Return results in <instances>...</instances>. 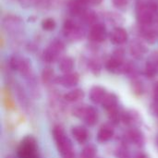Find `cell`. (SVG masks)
Instances as JSON below:
<instances>
[{
  "mask_svg": "<svg viewBox=\"0 0 158 158\" xmlns=\"http://www.w3.org/2000/svg\"><path fill=\"white\" fill-rule=\"evenodd\" d=\"M106 95V91L101 86H94L90 92V99L94 104H102Z\"/></svg>",
  "mask_w": 158,
  "mask_h": 158,
  "instance_id": "12",
  "label": "cell"
},
{
  "mask_svg": "<svg viewBox=\"0 0 158 158\" xmlns=\"http://www.w3.org/2000/svg\"><path fill=\"white\" fill-rule=\"evenodd\" d=\"M108 118L110 120V124L117 125L119 123V120H121V114L119 113L118 107L108 111Z\"/></svg>",
  "mask_w": 158,
  "mask_h": 158,
  "instance_id": "27",
  "label": "cell"
},
{
  "mask_svg": "<svg viewBox=\"0 0 158 158\" xmlns=\"http://www.w3.org/2000/svg\"><path fill=\"white\" fill-rule=\"evenodd\" d=\"M87 107H88V106H85V105H77L71 110L72 115L78 118H83L85 112L87 110Z\"/></svg>",
  "mask_w": 158,
  "mask_h": 158,
  "instance_id": "26",
  "label": "cell"
},
{
  "mask_svg": "<svg viewBox=\"0 0 158 158\" xmlns=\"http://www.w3.org/2000/svg\"><path fill=\"white\" fill-rule=\"evenodd\" d=\"M71 134H72L73 138L79 143H84L87 141L88 137H89L88 131L82 126H75V127H73L72 130H71Z\"/></svg>",
  "mask_w": 158,
  "mask_h": 158,
  "instance_id": "13",
  "label": "cell"
},
{
  "mask_svg": "<svg viewBox=\"0 0 158 158\" xmlns=\"http://www.w3.org/2000/svg\"><path fill=\"white\" fill-rule=\"evenodd\" d=\"M79 80H80V77H79L78 73L69 72V73L64 74L62 76L56 77L55 82L61 85V86H63V87L71 88V87H74L75 85L78 84Z\"/></svg>",
  "mask_w": 158,
  "mask_h": 158,
  "instance_id": "7",
  "label": "cell"
},
{
  "mask_svg": "<svg viewBox=\"0 0 158 158\" xmlns=\"http://www.w3.org/2000/svg\"><path fill=\"white\" fill-rule=\"evenodd\" d=\"M4 29L11 33H17L22 29V20L17 16H6L3 20Z\"/></svg>",
  "mask_w": 158,
  "mask_h": 158,
  "instance_id": "6",
  "label": "cell"
},
{
  "mask_svg": "<svg viewBox=\"0 0 158 158\" xmlns=\"http://www.w3.org/2000/svg\"><path fill=\"white\" fill-rule=\"evenodd\" d=\"M78 28V25L71 19H67L63 25V31L66 36L70 37V35L74 32V31Z\"/></svg>",
  "mask_w": 158,
  "mask_h": 158,
  "instance_id": "25",
  "label": "cell"
},
{
  "mask_svg": "<svg viewBox=\"0 0 158 158\" xmlns=\"http://www.w3.org/2000/svg\"><path fill=\"white\" fill-rule=\"evenodd\" d=\"M58 68H59L60 71L63 72L64 74L72 72V69H73V68H74V61H73V59H72L71 57H69V56L62 57V58L59 60Z\"/></svg>",
  "mask_w": 158,
  "mask_h": 158,
  "instance_id": "16",
  "label": "cell"
},
{
  "mask_svg": "<svg viewBox=\"0 0 158 158\" xmlns=\"http://www.w3.org/2000/svg\"><path fill=\"white\" fill-rule=\"evenodd\" d=\"M102 106L107 110L110 111L112 109H115L118 107V97L114 94H106L105 99L102 102Z\"/></svg>",
  "mask_w": 158,
  "mask_h": 158,
  "instance_id": "15",
  "label": "cell"
},
{
  "mask_svg": "<svg viewBox=\"0 0 158 158\" xmlns=\"http://www.w3.org/2000/svg\"><path fill=\"white\" fill-rule=\"evenodd\" d=\"M18 155L19 158H40L38 155L36 140L31 136H27L21 142Z\"/></svg>",
  "mask_w": 158,
  "mask_h": 158,
  "instance_id": "2",
  "label": "cell"
},
{
  "mask_svg": "<svg viewBox=\"0 0 158 158\" xmlns=\"http://www.w3.org/2000/svg\"><path fill=\"white\" fill-rule=\"evenodd\" d=\"M9 66L13 70L19 71L21 75L26 78H31V62L24 58L18 56H13L9 59Z\"/></svg>",
  "mask_w": 158,
  "mask_h": 158,
  "instance_id": "3",
  "label": "cell"
},
{
  "mask_svg": "<svg viewBox=\"0 0 158 158\" xmlns=\"http://www.w3.org/2000/svg\"><path fill=\"white\" fill-rule=\"evenodd\" d=\"M125 140L128 143H131L135 144L138 147L143 146V143H144V138H143V133L140 131H138L137 129H134V128L131 129L127 132Z\"/></svg>",
  "mask_w": 158,
  "mask_h": 158,
  "instance_id": "9",
  "label": "cell"
},
{
  "mask_svg": "<svg viewBox=\"0 0 158 158\" xmlns=\"http://www.w3.org/2000/svg\"><path fill=\"white\" fill-rule=\"evenodd\" d=\"M130 51H131V54L133 56L141 57L146 52V48L144 47V45L142 43H140L138 41H134L130 45Z\"/></svg>",
  "mask_w": 158,
  "mask_h": 158,
  "instance_id": "18",
  "label": "cell"
},
{
  "mask_svg": "<svg viewBox=\"0 0 158 158\" xmlns=\"http://www.w3.org/2000/svg\"><path fill=\"white\" fill-rule=\"evenodd\" d=\"M42 27L44 31H53L56 28V21L51 18H47L43 20Z\"/></svg>",
  "mask_w": 158,
  "mask_h": 158,
  "instance_id": "29",
  "label": "cell"
},
{
  "mask_svg": "<svg viewBox=\"0 0 158 158\" xmlns=\"http://www.w3.org/2000/svg\"><path fill=\"white\" fill-rule=\"evenodd\" d=\"M64 49H65V46L62 42H60L59 40L53 41L44 52V55H43L44 60L46 63L55 62L57 59V57L63 53Z\"/></svg>",
  "mask_w": 158,
  "mask_h": 158,
  "instance_id": "4",
  "label": "cell"
},
{
  "mask_svg": "<svg viewBox=\"0 0 158 158\" xmlns=\"http://www.w3.org/2000/svg\"><path fill=\"white\" fill-rule=\"evenodd\" d=\"M154 94H155V100L158 101V81L154 86Z\"/></svg>",
  "mask_w": 158,
  "mask_h": 158,
  "instance_id": "33",
  "label": "cell"
},
{
  "mask_svg": "<svg viewBox=\"0 0 158 158\" xmlns=\"http://www.w3.org/2000/svg\"><path fill=\"white\" fill-rule=\"evenodd\" d=\"M84 120V122L88 125V126H94L96 124L97 120H98V113L96 111V109L93 106H89L87 107V110L85 112V115L82 118Z\"/></svg>",
  "mask_w": 158,
  "mask_h": 158,
  "instance_id": "14",
  "label": "cell"
},
{
  "mask_svg": "<svg viewBox=\"0 0 158 158\" xmlns=\"http://www.w3.org/2000/svg\"><path fill=\"white\" fill-rule=\"evenodd\" d=\"M131 86V91L136 95H142L144 93V84L142 81L138 80L137 78L132 79Z\"/></svg>",
  "mask_w": 158,
  "mask_h": 158,
  "instance_id": "22",
  "label": "cell"
},
{
  "mask_svg": "<svg viewBox=\"0 0 158 158\" xmlns=\"http://www.w3.org/2000/svg\"><path fill=\"white\" fill-rule=\"evenodd\" d=\"M90 68H91V70L96 74V73H99L100 72V69H101V67H100V64L97 62V61H92L90 63Z\"/></svg>",
  "mask_w": 158,
  "mask_h": 158,
  "instance_id": "31",
  "label": "cell"
},
{
  "mask_svg": "<svg viewBox=\"0 0 158 158\" xmlns=\"http://www.w3.org/2000/svg\"><path fill=\"white\" fill-rule=\"evenodd\" d=\"M113 136L114 129L112 127V124H104L97 133V141L99 143H106L111 140Z\"/></svg>",
  "mask_w": 158,
  "mask_h": 158,
  "instance_id": "10",
  "label": "cell"
},
{
  "mask_svg": "<svg viewBox=\"0 0 158 158\" xmlns=\"http://www.w3.org/2000/svg\"><path fill=\"white\" fill-rule=\"evenodd\" d=\"M106 30L103 24L95 23L92 26L89 32V38L92 42L101 43L106 39Z\"/></svg>",
  "mask_w": 158,
  "mask_h": 158,
  "instance_id": "8",
  "label": "cell"
},
{
  "mask_svg": "<svg viewBox=\"0 0 158 158\" xmlns=\"http://www.w3.org/2000/svg\"><path fill=\"white\" fill-rule=\"evenodd\" d=\"M118 158H131L129 151H128V148L126 147L125 144L121 145L118 150Z\"/></svg>",
  "mask_w": 158,
  "mask_h": 158,
  "instance_id": "30",
  "label": "cell"
},
{
  "mask_svg": "<svg viewBox=\"0 0 158 158\" xmlns=\"http://www.w3.org/2000/svg\"><path fill=\"white\" fill-rule=\"evenodd\" d=\"M158 71V67L156 64H155L152 60L148 61L145 64V68H144V73L148 78H154Z\"/></svg>",
  "mask_w": 158,
  "mask_h": 158,
  "instance_id": "24",
  "label": "cell"
},
{
  "mask_svg": "<svg viewBox=\"0 0 158 158\" xmlns=\"http://www.w3.org/2000/svg\"><path fill=\"white\" fill-rule=\"evenodd\" d=\"M110 40L114 44H122L128 40V32L122 28H116L110 34Z\"/></svg>",
  "mask_w": 158,
  "mask_h": 158,
  "instance_id": "11",
  "label": "cell"
},
{
  "mask_svg": "<svg viewBox=\"0 0 158 158\" xmlns=\"http://www.w3.org/2000/svg\"><path fill=\"white\" fill-rule=\"evenodd\" d=\"M84 6L85 5L79 0H72L69 4V10L73 16H82L83 13L86 11Z\"/></svg>",
  "mask_w": 158,
  "mask_h": 158,
  "instance_id": "19",
  "label": "cell"
},
{
  "mask_svg": "<svg viewBox=\"0 0 158 158\" xmlns=\"http://www.w3.org/2000/svg\"><path fill=\"white\" fill-rule=\"evenodd\" d=\"M42 81L44 84L48 85L50 84L52 81H56V77H55V73L53 69L51 68H45L43 69L42 71Z\"/></svg>",
  "mask_w": 158,
  "mask_h": 158,
  "instance_id": "21",
  "label": "cell"
},
{
  "mask_svg": "<svg viewBox=\"0 0 158 158\" xmlns=\"http://www.w3.org/2000/svg\"><path fill=\"white\" fill-rule=\"evenodd\" d=\"M124 52L121 49L116 50L113 54L112 57L109 58L106 63V68L108 71L113 73H122L123 72V67H124Z\"/></svg>",
  "mask_w": 158,
  "mask_h": 158,
  "instance_id": "5",
  "label": "cell"
},
{
  "mask_svg": "<svg viewBox=\"0 0 158 158\" xmlns=\"http://www.w3.org/2000/svg\"><path fill=\"white\" fill-rule=\"evenodd\" d=\"M81 18H82L83 22L86 24H93L95 22V20L97 19L96 14L94 11H85L83 13V15L81 16Z\"/></svg>",
  "mask_w": 158,
  "mask_h": 158,
  "instance_id": "28",
  "label": "cell"
},
{
  "mask_svg": "<svg viewBox=\"0 0 158 158\" xmlns=\"http://www.w3.org/2000/svg\"><path fill=\"white\" fill-rule=\"evenodd\" d=\"M53 138H54L56 144L57 146V149L62 156L73 152V147H72L71 142L67 137V134L61 126L56 125L53 128Z\"/></svg>",
  "mask_w": 158,
  "mask_h": 158,
  "instance_id": "1",
  "label": "cell"
},
{
  "mask_svg": "<svg viewBox=\"0 0 158 158\" xmlns=\"http://www.w3.org/2000/svg\"><path fill=\"white\" fill-rule=\"evenodd\" d=\"M62 157L63 158H76V156H75V154H74V152H71V153H69V154H67V155L63 156Z\"/></svg>",
  "mask_w": 158,
  "mask_h": 158,
  "instance_id": "34",
  "label": "cell"
},
{
  "mask_svg": "<svg viewBox=\"0 0 158 158\" xmlns=\"http://www.w3.org/2000/svg\"><path fill=\"white\" fill-rule=\"evenodd\" d=\"M143 34L144 39L150 44H154L157 38L156 31H155L153 28H151V26H144L143 30Z\"/></svg>",
  "mask_w": 158,
  "mask_h": 158,
  "instance_id": "20",
  "label": "cell"
},
{
  "mask_svg": "<svg viewBox=\"0 0 158 158\" xmlns=\"http://www.w3.org/2000/svg\"><path fill=\"white\" fill-rule=\"evenodd\" d=\"M96 147L94 144H88L82 149L80 158H94L96 156Z\"/></svg>",
  "mask_w": 158,
  "mask_h": 158,
  "instance_id": "23",
  "label": "cell"
},
{
  "mask_svg": "<svg viewBox=\"0 0 158 158\" xmlns=\"http://www.w3.org/2000/svg\"><path fill=\"white\" fill-rule=\"evenodd\" d=\"M84 97V92L81 89H74L64 95V99L69 103H75Z\"/></svg>",
  "mask_w": 158,
  "mask_h": 158,
  "instance_id": "17",
  "label": "cell"
},
{
  "mask_svg": "<svg viewBox=\"0 0 158 158\" xmlns=\"http://www.w3.org/2000/svg\"><path fill=\"white\" fill-rule=\"evenodd\" d=\"M103 0H90V4H94V5H98L102 2Z\"/></svg>",
  "mask_w": 158,
  "mask_h": 158,
  "instance_id": "35",
  "label": "cell"
},
{
  "mask_svg": "<svg viewBox=\"0 0 158 158\" xmlns=\"http://www.w3.org/2000/svg\"><path fill=\"white\" fill-rule=\"evenodd\" d=\"M114 6H116L118 8H123L125 7L128 3H129V0H112Z\"/></svg>",
  "mask_w": 158,
  "mask_h": 158,
  "instance_id": "32",
  "label": "cell"
}]
</instances>
